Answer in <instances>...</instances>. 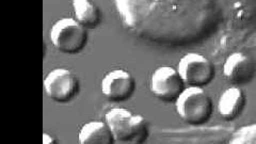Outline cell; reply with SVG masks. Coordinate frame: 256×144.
Listing matches in <instances>:
<instances>
[{
    "label": "cell",
    "mask_w": 256,
    "mask_h": 144,
    "mask_svg": "<svg viewBox=\"0 0 256 144\" xmlns=\"http://www.w3.org/2000/svg\"><path fill=\"white\" fill-rule=\"evenodd\" d=\"M175 109L184 122L198 126L210 121L214 104L203 88L188 86L176 100Z\"/></svg>",
    "instance_id": "1"
},
{
    "label": "cell",
    "mask_w": 256,
    "mask_h": 144,
    "mask_svg": "<svg viewBox=\"0 0 256 144\" xmlns=\"http://www.w3.org/2000/svg\"><path fill=\"white\" fill-rule=\"evenodd\" d=\"M50 38L56 50L68 54L82 52L88 44V32L80 24L70 18L56 22L50 30Z\"/></svg>",
    "instance_id": "2"
},
{
    "label": "cell",
    "mask_w": 256,
    "mask_h": 144,
    "mask_svg": "<svg viewBox=\"0 0 256 144\" xmlns=\"http://www.w3.org/2000/svg\"><path fill=\"white\" fill-rule=\"evenodd\" d=\"M176 70L188 86L204 89L214 78L212 62L205 56L196 52H190L182 57Z\"/></svg>",
    "instance_id": "3"
},
{
    "label": "cell",
    "mask_w": 256,
    "mask_h": 144,
    "mask_svg": "<svg viewBox=\"0 0 256 144\" xmlns=\"http://www.w3.org/2000/svg\"><path fill=\"white\" fill-rule=\"evenodd\" d=\"M80 84L77 76L66 68H56L47 74L44 90L48 98L58 104H68L79 93Z\"/></svg>",
    "instance_id": "4"
},
{
    "label": "cell",
    "mask_w": 256,
    "mask_h": 144,
    "mask_svg": "<svg viewBox=\"0 0 256 144\" xmlns=\"http://www.w3.org/2000/svg\"><path fill=\"white\" fill-rule=\"evenodd\" d=\"M185 82L176 68L162 66L154 70L150 80V90L164 102H175L186 89Z\"/></svg>",
    "instance_id": "5"
},
{
    "label": "cell",
    "mask_w": 256,
    "mask_h": 144,
    "mask_svg": "<svg viewBox=\"0 0 256 144\" xmlns=\"http://www.w3.org/2000/svg\"><path fill=\"white\" fill-rule=\"evenodd\" d=\"M100 91L108 100L116 104L123 102L134 95L136 91V80L127 70H111L102 79Z\"/></svg>",
    "instance_id": "6"
},
{
    "label": "cell",
    "mask_w": 256,
    "mask_h": 144,
    "mask_svg": "<svg viewBox=\"0 0 256 144\" xmlns=\"http://www.w3.org/2000/svg\"><path fill=\"white\" fill-rule=\"evenodd\" d=\"M255 73V62L244 52L230 54L223 64L224 77L235 86L249 84Z\"/></svg>",
    "instance_id": "7"
},
{
    "label": "cell",
    "mask_w": 256,
    "mask_h": 144,
    "mask_svg": "<svg viewBox=\"0 0 256 144\" xmlns=\"http://www.w3.org/2000/svg\"><path fill=\"white\" fill-rule=\"evenodd\" d=\"M246 98L239 86H232L224 91L218 100V114L224 121H234L246 107Z\"/></svg>",
    "instance_id": "8"
},
{
    "label": "cell",
    "mask_w": 256,
    "mask_h": 144,
    "mask_svg": "<svg viewBox=\"0 0 256 144\" xmlns=\"http://www.w3.org/2000/svg\"><path fill=\"white\" fill-rule=\"evenodd\" d=\"M132 112L125 108H114L105 114V122L114 134L116 141L130 143Z\"/></svg>",
    "instance_id": "9"
},
{
    "label": "cell",
    "mask_w": 256,
    "mask_h": 144,
    "mask_svg": "<svg viewBox=\"0 0 256 144\" xmlns=\"http://www.w3.org/2000/svg\"><path fill=\"white\" fill-rule=\"evenodd\" d=\"M78 142L79 144H114L116 139L105 122L93 121L80 128Z\"/></svg>",
    "instance_id": "10"
},
{
    "label": "cell",
    "mask_w": 256,
    "mask_h": 144,
    "mask_svg": "<svg viewBox=\"0 0 256 144\" xmlns=\"http://www.w3.org/2000/svg\"><path fill=\"white\" fill-rule=\"evenodd\" d=\"M73 10L75 20L86 29H94L100 24L98 8L90 0H75Z\"/></svg>",
    "instance_id": "11"
},
{
    "label": "cell",
    "mask_w": 256,
    "mask_h": 144,
    "mask_svg": "<svg viewBox=\"0 0 256 144\" xmlns=\"http://www.w3.org/2000/svg\"><path fill=\"white\" fill-rule=\"evenodd\" d=\"M130 123H132L130 144H143L148 138V125L146 118L141 114H132Z\"/></svg>",
    "instance_id": "12"
},
{
    "label": "cell",
    "mask_w": 256,
    "mask_h": 144,
    "mask_svg": "<svg viewBox=\"0 0 256 144\" xmlns=\"http://www.w3.org/2000/svg\"><path fill=\"white\" fill-rule=\"evenodd\" d=\"M43 144H59L57 139H56L54 136L44 132L43 134Z\"/></svg>",
    "instance_id": "13"
}]
</instances>
